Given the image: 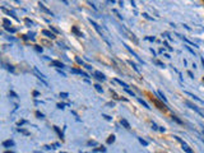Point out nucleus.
<instances>
[{
    "mask_svg": "<svg viewBox=\"0 0 204 153\" xmlns=\"http://www.w3.org/2000/svg\"><path fill=\"white\" fill-rule=\"evenodd\" d=\"M3 147H5V148L14 147V142H13V140H5V142H3Z\"/></svg>",
    "mask_w": 204,
    "mask_h": 153,
    "instance_id": "obj_10",
    "label": "nucleus"
},
{
    "mask_svg": "<svg viewBox=\"0 0 204 153\" xmlns=\"http://www.w3.org/2000/svg\"><path fill=\"white\" fill-rule=\"evenodd\" d=\"M155 64H157V65H160L161 68H165V64H163V63H161V61H158V60H155Z\"/></svg>",
    "mask_w": 204,
    "mask_h": 153,
    "instance_id": "obj_29",
    "label": "nucleus"
},
{
    "mask_svg": "<svg viewBox=\"0 0 204 153\" xmlns=\"http://www.w3.org/2000/svg\"><path fill=\"white\" fill-rule=\"evenodd\" d=\"M94 75H96V78H97V79H100V81H106V77L102 74L101 72H96Z\"/></svg>",
    "mask_w": 204,
    "mask_h": 153,
    "instance_id": "obj_11",
    "label": "nucleus"
},
{
    "mask_svg": "<svg viewBox=\"0 0 204 153\" xmlns=\"http://www.w3.org/2000/svg\"><path fill=\"white\" fill-rule=\"evenodd\" d=\"M172 120H175V121H176L177 124H183V121H181V120H180V119H179V117H176V116H174V115H172Z\"/></svg>",
    "mask_w": 204,
    "mask_h": 153,
    "instance_id": "obj_25",
    "label": "nucleus"
},
{
    "mask_svg": "<svg viewBox=\"0 0 204 153\" xmlns=\"http://www.w3.org/2000/svg\"><path fill=\"white\" fill-rule=\"evenodd\" d=\"M115 142V135H110L109 139H107V144H112Z\"/></svg>",
    "mask_w": 204,
    "mask_h": 153,
    "instance_id": "obj_18",
    "label": "nucleus"
},
{
    "mask_svg": "<svg viewBox=\"0 0 204 153\" xmlns=\"http://www.w3.org/2000/svg\"><path fill=\"white\" fill-rule=\"evenodd\" d=\"M84 66H86L88 70H91V69H92V66H91V65H84Z\"/></svg>",
    "mask_w": 204,
    "mask_h": 153,
    "instance_id": "obj_48",
    "label": "nucleus"
},
{
    "mask_svg": "<svg viewBox=\"0 0 204 153\" xmlns=\"http://www.w3.org/2000/svg\"><path fill=\"white\" fill-rule=\"evenodd\" d=\"M152 125H153V129H155V130H157V129H158V126L156 125V124H155V123H153V124H152Z\"/></svg>",
    "mask_w": 204,
    "mask_h": 153,
    "instance_id": "obj_46",
    "label": "nucleus"
},
{
    "mask_svg": "<svg viewBox=\"0 0 204 153\" xmlns=\"http://www.w3.org/2000/svg\"><path fill=\"white\" fill-rule=\"evenodd\" d=\"M2 10H3V12H4V13H7L8 15H10V17H13V18H14L15 21H19V19H18V17H17V15H15V13H14V12H12V10H9V9H7V8H5V7H2Z\"/></svg>",
    "mask_w": 204,
    "mask_h": 153,
    "instance_id": "obj_4",
    "label": "nucleus"
},
{
    "mask_svg": "<svg viewBox=\"0 0 204 153\" xmlns=\"http://www.w3.org/2000/svg\"><path fill=\"white\" fill-rule=\"evenodd\" d=\"M65 107V105L64 104H58V109H60V110H63Z\"/></svg>",
    "mask_w": 204,
    "mask_h": 153,
    "instance_id": "obj_37",
    "label": "nucleus"
},
{
    "mask_svg": "<svg viewBox=\"0 0 204 153\" xmlns=\"http://www.w3.org/2000/svg\"><path fill=\"white\" fill-rule=\"evenodd\" d=\"M63 3H65V4H68V0H61Z\"/></svg>",
    "mask_w": 204,
    "mask_h": 153,
    "instance_id": "obj_50",
    "label": "nucleus"
},
{
    "mask_svg": "<svg viewBox=\"0 0 204 153\" xmlns=\"http://www.w3.org/2000/svg\"><path fill=\"white\" fill-rule=\"evenodd\" d=\"M147 41H156V38L155 37H145Z\"/></svg>",
    "mask_w": 204,
    "mask_h": 153,
    "instance_id": "obj_39",
    "label": "nucleus"
},
{
    "mask_svg": "<svg viewBox=\"0 0 204 153\" xmlns=\"http://www.w3.org/2000/svg\"><path fill=\"white\" fill-rule=\"evenodd\" d=\"M14 2H15V3H19V0H14Z\"/></svg>",
    "mask_w": 204,
    "mask_h": 153,
    "instance_id": "obj_53",
    "label": "nucleus"
},
{
    "mask_svg": "<svg viewBox=\"0 0 204 153\" xmlns=\"http://www.w3.org/2000/svg\"><path fill=\"white\" fill-rule=\"evenodd\" d=\"M50 30H51V31H54L55 33H60V31H59V30H56L54 26H50Z\"/></svg>",
    "mask_w": 204,
    "mask_h": 153,
    "instance_id": "obj_31",
    "label": "nucleus"
},
{
    "mask_svg": "<svg viewBox=\"0 0 204 153\" xmlns=\"http://www.w3.org/2000/svg\"><path fill=\"white\" fill-rule=\"evenodd\" d=\"M185 104H186V106H189V107H190V109H191V110H194V111L196 112V114H199V115H200L202 117H204V114H203V112H202V111H200L199 109H198V106H195V105H193V104H190V102H189V101H186V102H185Z\"/></svg>",
    "mask_w": 204,
    "mask_h": 153,
    "instance_id": "obj_3",
    "label": "nucleus"
},
{
    "mask_svg": "<svg viewBox=\"0 0 204 153\" xmlns=\"http://www.w3.org/2000/svg\"><path fill=\"white\" fill-rule=\"evenodd\" d=\"M9 96H12V97H14V98H18V96H17V93H14L13 91H10V92H9Z\"/></svg>",
    "mask_w": 204,
    "mask_h": 153,
    "instance_id": "obj_32",
    "label": "nucleus"
},
{
    "mask_svg": "<svg viewBox=\"0 0 204 153\" xmlns=\"http://www.w3.org/2000/svg\"><path fill=\"white\" fill-rule=\"evenodd\" d=\"M174 138H175V139H176V140L179 142V143H180L181 145H183V149H184V151H185L186 153H194V152H193V149L190 148V147H189L188 144H186V142H184V140H183V139H181L180 137H174Z\"/></svg>",
    "mask_w": 204,
    "mask_h": 153,
    "instance_id": "obj_1",
    "label": "nucleus"
},
{
    "mask_svg": "<svg viewBox=\"0 0 204 153\" xmlns=\"http://www.w3.org/2000/svg\"><path fill=\"white\" fill-rule=\"evenodd\" d=\"M125 47H126V49H128V50H129V51H130V54H132V55H133V56H134V58H135V59H138V60H139V63H140V64H144V61H143V60H142V59H140V58H139V56H138V55H137V54H135V53H134V51H133V50H132V49H130V47H129V46H126V45H125Z\"/></svg>",
    "mask_w": 204,
    "mask_h": 153,
    "instance_id": "obj_7",
    "label": "nucleus"
},
{
    "mask_svg": "<svg viewBox=\"0 0 204 153\" xmlns=\"http://www.w3.org/2000/svg\"><path fill=\"white\" fill-rule=\"evenodd\" d=\"M36 116H37L38 119H43V114H41L40 111H37V112H36Z\"/></svg>",
    "mask_w": 204,
    "mask_h": 153,
    "instance_id": "obj_33",
    "label": "nucleus"
},
{
    "mask_svg": "<svg viewBox=\"0 0 204 153\" xmlns=\"http://www.w3.org/2000/svg\"><path fill=\"white\" fill-rule=\"evenodd\" d=\"M23 124H27V121H26V120H21V121H18V126H22Z\"/></svg>",
    "mask_w": 204,
    "mask_h": 153,
    "instance_id": "obj_36",
    "label": "nucleus"
},
{
    "mask_svg": "<svg viewBox=\"0 0 204 153\" xmlns=\"http://www.w3.org/2000/svg\"><path fill=\"white\" fill-rule=\"evenodd\" d=\"M51 64L55 65V66H58V68H61V69L64 68V64L61 63V61H58V60H53V61H51Z\"/></svg>",
    "mask_w": 204,
    "mask_h": 153,
    "instance_id": "obj_12",
    "label": "nucleus"
},
{
    "mask_svg": "<svg viewBox=\"0 0 204 153\" xmlns=\"http://www.w3.org/2000/svg\"><path fill=\"white\" fill-rule=\"evenodd\" d=\"M72 32H73V33H75L78 37H83V36H84L83 33L78 30V27H77V26H73V27H72Z\"/></svg>",
    "mask_w": 204,
    "mask_h": 153,
    "instance_id": "obj_8",
    "label": "nucleus"
},
{
    "mask_svg": "<svg viewBox=\"0 0 204 153\" xmlns=\"http://www.w3.org/2000/svg\"><path fill=\"white\" fill-rule=\"evenodd\" d=\"M203 82H204V77H203Z\"/></svg>",
    "mask_w": 204,
    "mask_h": 153,
    "instance_id": "obj_56",
    "label": "nucleus"
},
{
    "mask_svg": "<svg viewBox=\"0 0 204 153\" xmlns=\"http://www.w3.org/2000/svg\"><path fill=\"white\" fill-rule=\"evenodd\" d=\"M18 132H19V133H23L24 135H30V133H28V132H27V130H23V129H22V128H19V129H18Z\"/></svg>",
    "mask_w": 204,
    "mask_h": 153,
    "instance_id": "obj_26",
    "label": "nucleus"
},
{
    "mask_svg": "<svg viewBox=\"0 0 204 153\" xmlns=\"http://www.w3.org/2000/svg\"><path fill=\"white\" fill-rule=\"evenodd\" d=\"M38 94H40V93L37 92V91H35V92H33V96H35V97H37V96H38Z\"/></svg>",
    "mask_w": 204,
    "mask_h": 153,
    "instance_id": "obj_47",
    "label": "nucleus"
},
{
    "mask_svg": "<svg viewBox=\"0 0 204 153\" xmlns=\"http://www.w3.org/2000/svg\"><path fill=\"white\" fill-rule=\"evenodd\" d=\"M54 129H55V132H56V133H58V134H59V137H60L61 139H63V133H61V132H60V129H59L58 126H54Z\"/></svg>",
    "mask_w": 204,
    "mask_h": 153,
    "instance_id": "obj_23",
    "label": "nucleus"
},
{
    "mask_svg": "<svg viewBox=\"0 0 204 153\" xmlns=\"http://www.w3.org/2000/svg\"><path fill=\"white\" fill-rule=\"evenodd\" d=\"M8 70H9V72H12V73H14V68H13L12 65H8Z\"/></svg>",
    "mask_w": 204,
    "mask_h": 153,
    "instance_id": "obj_38",
    "label": "nucleus"
},
{
    "mask_svg": "<svg viewBox=\"0 0 204 153\" xmlns=\"http://www.w3.org/2000/svg\"><path fill=\"white\" fill-rule=\"evenodd\" d=\"M188 74L190 75V78H194V75H193V73H191V72H189V73H188Z\"/></svg>",
    "mask_w": 204,
    "mask_h": 153,
    "instance_id": "obj_49",
    "label": "nucleus"
},
{
    "mask_svg": "<svg viewBox=\"0 0 204 153\" xmlns=\"http://www.w3.org/2000/svg\"><path fill=\"white\" fill-rule=\"evenodd\" d=\"M143 17H144V18H147V19H153V18H151V17H149L148 14H147V13H144V14H143Z\"/></svg>",
    "mask_w": 204,
    "mask_h": 153,
    "instance_id": "obj_42",
    "label": "nucleus"
},
{
    "mask_svg": "<svg viewBox=\"0 0 204 153\" xmlns=\"http://www.w3.org/2000/svg\"><path fill=\"white\" fill-rule=\"evenodd\" d=\"M155 104L158 106V109H161V110H166L167 109V107L165 106V105H162V104H160V102H158V101H155Z\"/></svg>",
    "mask_w": 204,
    "mask_h": 153,
    "instance_id": "obj_16",
    "label": "nucleus"
},
{
    "mask_svg": "<svg viewBox=\"0 0 204 153\" xmlns=\"http://www.w3.org/2000/svg\"><path fill=\"white\" fill-rule=\"evenodd\" d=\"M72 73H74V74H79V75H83V77H87L88 78V74L87 73H84L82 70H79V69H75V68H73V69H70Z\"/></svg>",
    "mask_w": 204,
    "mask_h": 153,
    "instance_id": "obj_6",
    "label": "nucleus"
},
{
    "mask_svg": "<svg viewBox=\"0 0 204 153\" xmlns=\"http://www.w3.org/2000/svg\"><path fill=\"white\" fill-rule=\"evenodd\" d=\"M94 88H96V91H97V92H100V93L104 92V88H102L100 84H94Z\"/></svg>",
    "mask_w": 204,
    "mask_h": 153,
    "instance_id": "obj_21",
    "label": "nucleus"
},
{
    "mask_svg": "<svg viewBox=\"0 0 204 153\" xmlns=\"http://www.w3.org/2000/svg\"><path fill=\"white\" fill-rule=\"evenodd\" d=\"M4 28H5V30H7L8 32H12V33L17 32V30H15V28H13V27H8V26H5V24H4Z\"/></svg>",
    "mask_w": 204,
    "mask_h": 153,
    "instance_id": "obj_19",
    "label": "nucleus"
},
{
    "mask_svg": "<svg viewBox=\"0 0 204 153\" xmlns=\"http://www.w3.org/2000/svg\"><path fill=\"white\" fill-rule=\"evenodd\" d=\"M96 152H106V148L105 147H100V148H97V149H94Z\"/></svg>",
    "mask_w": 204,
    "mask_h": 153,
    "instance_id": "obj_30",
    "label": "nucleus"
},
{
    "mask_svg": "<svg viewBox=\"0 0 204 153\" xmlns=\"http://www.w3.org/2000/svg\"><path fill=\"white\" fill-rule=\"evenodd\" d=\"M115 82H116V83H119V84H120V86H123L124 88H129V86H128V84H126V83H124L123 81H120V79H115Z\"/></svg>",
    "mask_w": 204,
    "mask_h": 153,
    "instance_id": "obj_15",
    "label": "nucleus"
},
{
    "mask_svg": "<svg viewBox=\"0 0 204 153\" xmlns=\"http://www.w3.org/2000/svg\"><path fill=\"white\" fill-rule=\"evenodd\" d=\"M97 143H96V142H93V140H89L88 142V145H96Z\"/></svg>",
    "mask_w": 204,
    "mask_h": 153,
    "instance_id": "obj_41",
    "label": "nucleus"
},
{
    "mask_svg": "<svg viewBox=\"0 0 204 153\" xmlns=\"http://www.w3.org/2000/svg\"><path fill=\"white\" fill-rule=\"evenodd\" d=\"M186 94H188V96H190V97H193V98H194V100H196L198 102H200V104H204V101L203 100H200L199 97H196V96H194V94H193V93H190V92H185Z\"/></svg>",
    "mask_w": 204,
    "mask_h": 153,
    "instance_id": "obj_14",
    "label": "nucleus"
},
{
    "mask_svg": "<svg viewBox=\"0 0 204 153\" xmlns=\"http://www.w3.org/2000/svg\"><path fill=\"white\" fill-rule=\"evenodd\" d=\"M138 100H139V102H140V104H142V105H143V106L145 107V109H148V110L151 109V107L148 106V104H147V102H145V101H143V100H142V98H138Z\"/></svg>",
    "mask_w": 204,
    "mask_h": 153,
    "instance_id": "obj_22",
    "label": "nucleus"
},
{
    "mask_svg": "<svg viewBox=\"0 0 204 153\" xmlns=\"http://www.w3.org/2000/svg\"><path fill=\"white\" fill-rule=\"evenodd\" d=\"M203 134H204V128H203Z\"/></svg>",
    "mask_w": 204,
    "mask_h": 153,
    "instance_id": "obj_55",
    "label": "nucleus"
},
{
    "mask_svg": "<svg viewBox=\"0 0 204 153\" xmlns=\"http://www.w3.org/2000/svg\"><path fill=\"white\" fill-rule=\"evenodd\" d=\"M139 142H140V144H143V145H148V142H145L143 138H139Z\"/></svg>",
    "mask_w": 204,
    "mask_h": 153,
    "instance_id": "obj_27",
    "label": "nucleus"
},
{
    "mask_svg": "<svg viewBox=\"0 0 204 153\" xmlns=\"http://www.w3.org/2000/svg\"><path fill=\"white\" fill-rule=\"evenodd\" d=\"M185 49H186V50H188V51H190V53H191L193 55H194V56H195V54H194V51H193V50H191V49H190L189 46H185Z\"/></svg>",
    "mask_w": 204,
    "mask_h": 153,
    "instance_id": "obj_40",
    "label": "nucleus"
},
{
    "mask_svg": "<svg viewBox=\"0 0 204 153\" xmlns=\"http://www.w3.org/2000/svg\"><path fill=\"white\" fill-rule=\"evenodd\" d=\"M81 153H84V152H81Z\"/></svg>",
    "mask_w": 204,
    "mask_h": 153,
    "instance_id": "obj_58",
    "label": "nucleus"
},
{
    "mask_svg": "<svg viewBox=\"0 0 204 153\" xmlns=\"http://www.w3.org/2000/svg\"><path fill=\"white\" fill-rule=\"evenodd\" d=\"M125 91H126V92H128V93H129L130 96H133V97H134V96H135V94H134V92H133V91H130L129 88H125Z\"/></svg>",
    "mask_w": 204,
    "mask_h": 153,
    "instance_id": "obj_34",
    "label": "nucleus"
},
{
    "mask_svg": "<svg viewBox=\"0 0 204 153\" xmlns=\"http://www.w3.org/2000/svg\"><path fill=\"white\" fill-rule=\"evenodd\" d=\"M35 50L37 53H42V47H40V46H35Z\"/></svg>",
    "mask_w": 204,
    "mask_h": 153,
    "instance_id": "obj_35",
    "label": "nucleus"
},
{
    "mask_svg": "<svg viewBox=\"0 0 204 153\" xmlns=\"http://www.w3.org/2000/svg\"><path fill=\"white\" fill-rule=\"evenodd\" d=\"M102 116H104L106 120H111V117H110V116H107V115H102Z\"/></svg>",
    "mask_w": 204,
    "mask_h": 153,
    "instance_id": "obj_45",
    "label": "nucleus"
},
{
    "mask_svg": "<svg viewBox=\"0 0 204 153\" xmlns=\"http://www.w3.org/2000/svg\"><path fill=\"white\" fill-rule=\"evenodd\" d=\"M4 153H14V152H9V151H7V152H4Z\"/></svg>",
    "mask_w": 204,
    "mask_h": 153,
    "instance_id": "obj_52",
    "label": "nucleus"
},
{
    "mask_svg": "<svg viewBox=\"0 0 204 153\" xmlns=\"http://www.w3.org/2000/svg\"><path fill=\"white\" fill-rule=\"evenodd\" d=\"M202 140H203V143H204V138H203V139H202Z\"/></svg>",
    "mask_w": 204,
    "mask_h": 153,
    "instance_id": "obj_54",
    "label": "nucleus"
},
{
    "mask_svg": "<svg viewBox=\"0 0 204 153\" xmlns=\"http://www.w3.org/2000/svg\"><path fill=\"white\" fill-rule=\"evenodd\" d=\"M157 93H158V96H160V98H161V100H162L163 102H167V98L165 97V94H163V93L161 92V91H158V92H157Z\"/></svg>",
    "mask_w": 204,
    "mask_h": 153,
    "instance_id": "obj_17",
    "label": "nucleus"
},
{
    "mask_svg": "<svg viewBox=\"0 0 204 153\" xmlns=\"http://www.w3.org/2000/svg\"><path fill=\"white\" fill-rule=\"evenodd\" d=\"M89 22H91V24H92V26L94 27V30H96V31H97V32H98V35H100V36H101L102 38H104V40H105V41H106L107 43H109V45H110V42H109V41H107V38H106V36L104 35V32H102V31H101V28H100V26H98L97 23H96V22H94V21H92V19H89Z\"/></svg>",
    "mask_w": 204,
    "mask_h": 153,
    "instance_id": "obj_2",
    "label": "nucleus"
},
{
    "mask_svg": "<svg viewBox=\"0 0 204 153\" xmlns=\"http://www.w3.org/2000/svg\"><path fill=\"white\" fill-rule=\"evenodd\" d=\"M68 96H69V94H68L66 92H61V93H60V97H61V98H68Z\"/></svg>",
    "mask_w": 204,
    "mask_h": 153,
    "instance_id": "obj_28",
    "label": "nucleus"
},
{
    "mask_svg": "<svg viewBox=\"0 0 204 153\" xmlns=\"http://www.w3.org/2000/svg\"><path fill=\"white\" fill-rule=\"evenodd\" d=\"M121 125L124 126V128H125V129H128V130H130V124L128 123V120H125V119H121Z\"/></svg>",
    "mask_w": 204,
    "mask_h": 153,
    "instance_id": "obj_13",
    "label": "nucleus"
},
{
    "mask_svg": "<svg viewBox=\"0 0 204 153\" xmlns=\"http://www.w3.org/2000/svg\"><path fill=\"white\" fill-rule=\"evenodd\" d=\"M38 7H40V9H41L42 12L47 13V14H50V15H54V14H53V12H51L50 9H47V8H46V7H45V5H43V4H41V3H40V4H38Z\"/></svg>",
    "mask_w": 204,
    "mask_h": 153,
    "instance_id": "obj_9",
    "label": "nucleus"
},
{
    "mask_svg": "<svg viewBox=\"0 0 204 153\" xmlns=\"http://www.w3.org/2000/svg\"><path fill=\"white\" fill-rule=\"evenodd\" d=\"M163 45H165V46H166V47H167V49H168L170 51H171V50H172L171 47H170V46H168V43H167V42H163Z\"/></svg>",
    "mask_w": 204,
    "mask_h": 153,
    "instance_id": "obj_43",
    "label": "nucleus"
},
{
    "mask_svg": "<svg viewBox=\"0 0 204 153\" xmlns=\"http://www.w3.org/2000/svg\"><path fill=\"white\" fill-rule=\"evenodd\" d=\"M77 63H78V64H83V61L79 59V58H77Z\"/></svg>",
    "mask_w": 204,
    "mask_h": 153,
    "instance_id": "obj_44",
    "label": "nucleus"
},
{
    "mask_svg": "<svg viewBox=\"0 0 204 153\" xmlns=\"http://www.w3.org/2000/svg\"><path fill=\"white\" fill-rule=\"evenodd\" d=\"M42 35H43V36H46L47 38H51V40H54V38H55V35H54V33L51 32V31H47V30H43V31H42Z\"/></svg>",
    "mask_w": 204,
    "mask_h": 153,
    "instance_id": "obj_5",
    "label": "nucleus"
},
{
    "mask_svg": "<svg viewBox=\"0 0 204 153\" xmlns=\"http://www.w3.org/2000/svg\"><path fill=\"white\" fill-rule=\"evenodd\" d=\"M60 153H65V152H60Z\"/></svg>",
    "mask_w": 204,
    "mask_h": 153,
    "instance_id": "obj_57",
    "label": "nucleus"
},
{
    "mask_svg": "<svg viewBox=\"0 0 204 153\" xmlns=\"http://www.w3.org/2000/svg\"><path fill=\"white\" fill-rule=\"evenodd\" d=\"M26 23H27V27H31V26H33V22H32V21H30L28 18H26Z\"/></svg>",
    "mask_w": 204,
    "mask_h": 153,
    "instance_id": "obj_24",
    "label": "nucleus"
},
{
    "mask_svg": "<svg viewBox=\"0 0 204 153\" xmlns=\"http://www.w3.org/2000/svg\"><path fill=\"white\" fill-rule=\"evenodd\" d=\"M129 64H130V65H132V66H133V69H134L135 72H137V73H140V70L138 69V66H137V64H134V63H133V61H129Z\"/></svg>",
    "mask_w": 204,
    "mask_h": 153,
    "instance_id": "obj_20",
    "label": "nucleus"
},
{
    "mask_svg": "<svg viewBox=\"0 0 204 153\" xmlns=\"http://www.w3.org/2000/svg\"><path fill=\"white\" fill-rule=\"evenodd\" d=\"M202 63H203V65H204V58H202Z\"/></svg>",
    "mask_w": 204,
    "mask_h": 153,
    "instance_id": "obj_51",
    "label": "nucleus"
}]
</instances>
